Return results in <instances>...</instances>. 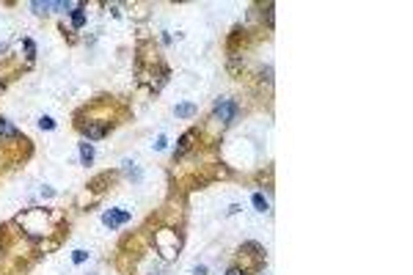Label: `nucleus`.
I'll use <instances>...</instances> for the list:
<instances>
[{"label":"nucleus","mask_w":413,"mask_h":275,"mask_svg":"<svg viewBox=\"0 0 413 275\" xmlns=\"http://www.w3.org/2000/svg\"><path fill=\"white\" fill-rule=\"evenodd\" d=\"M237 113H240V108H237L234 99H221V102L215 105V118H218L221 124H231Z\"/></svg>","instance_id":"nucleus-1"},{"label":"nucleus","mask_w":413,"mask_h":275,"mask_svg":"<svg viewBox=\"0 0 413 275\" xmlns=\"http://www.w3.org/2000/svg\"><path fill=\"white\" fill-rule=\"evenodd\" d=\"M127 220H130L127 209H110V212H105V215H102V223L108 228H118V226H124Z\"/></svg>","instance_id":"nucleus-2"},{"label":"nucleus","mask_w":413,"mask_h":275,"mask_svg":"<svg viewBox=\"0 0 413 275\" xmlns=\"http://www.w3.org/2000/svg\"><path fill=\"white\" fill-rule=\"evenodd\" d=\"M20 132H17L14 124H9L6 118H0V138H17Z\"/></svg>","instance_id":"nucleus-3"},{"label":"nucleus","mask_w":413,"mask_h":275,"mask_svg":"<svg viewBox=\"0 0 413 275\" xmlns=\"http://www.w3.org/2000/svg\"><path fill=\"white\" fill-rule=\"evenodd\" d=\"M80 160H83V165H89L94 160V146L91 143H80Z\"/></svg>","instance_id":"nucleus-4"},{"label":"nucleus","mask_w":413,"mask_h":275,"mask_svg":"<svg viewBox=\"0 0 413 275\" xmlns=\"http://www.w3.org/2000/svg\"><path fill=\"white\" fill-rule=\"evenodd\" d=\"M86 135H89V141H97V138L105 135V124H94V127L86 129Z\"/></svg>","instance_id":"nucleus-5"},{"label":"nucleus","mask_w":413,"mask_h":275,"mask_svg":"<svg viewBox=\"0 0 413 275\" xmlns=\"http://www.w3.org/2000/svg\"><path fill=\"white\" fill-rule=\"evenodd\" d=\"M190 141H193V132H185L182 141H179V146H177V157H179V154H185L187 149H190Z\"/></svg>","instance_id":"nucleus-6"},{"label":"nucleus","mask_w":413,"mask_h":275,"mask_svg":"<svg viewBox=\"0 0 413 275\" xmlns=\"http://www.w3.org/2000/svg\"><path fill=\"white\" fill-rule=\"evenodd\" d=\"M72 22H74V28H83V22H86V14H83V6H74V14H72Z\"/></svg>","instance_id":"nucleus-7"},{"label":"nucleus","mask_w":413,"mask_h":275,"mask_svg":"<svg viewBox=\"0 0 413 275\" xmlns=\"http://www.w3.org/2000/svg\"><path fill=\"white\" fill-rule=\"evenodd\" d=\"M254 206H256L259 212H267V206H270V204H267V198L262 196V193H256V196H254Z\"/></svg>","instance_id":"nucleus-8"},{"label":"nucleus","mask_w":413,"mask_h":275,"mask_svg":"<svg viewBox=\"0 0 413 275\" xmlns=\"http://www.w3.org/2000/svg\"><path fill=\"white\" fill-rule=\"evenodd\" d=\"M196 113V105H177V116H193Z\"/></svg>","instance_id":"nucleus-9"},{"label":"nucleus","mask_w":413,"mask_h":275,"mask_svg":"<svg viewBox=\"0 0 413 275\" xmlns=\"http://www.w3.org/2000/svg\"><path fill=\"white\" fill-rule=\"evenodd\" d=\"M39 127H42V129H53V127H55V121H53L50 116H42V118H39Z\"/></svg>","instance_id":"nucleus-10"},{"label":"nucleus","mask_w":413,"mask_h":275,"mask_svg":"<svg viewBox=\"0 0 413 275\" xmlns=\"http://www.w3.org/2000/svg\"><path fill=\"white\" fill-rule=\"evenodd\" d=\"M72 259H74V264H83V261L89 259V253H86V251H74Z\"/></svg>","instance_id":"nucleus-11"},{"label":"nucleus","mask_w":413,"mask_h":275,"mask_svg":"<svg viewBox=\"0 0 413 275\" xmlns=\"http://www.w3.org/2000/svg\"><path fill=\"white\" fill-rule=\"evenodd\" d=\"M168 146V141H166V138H157V143H154V149H157V152H162V149H166Z\"/></svg>","instance_id":"nucleus-12"},{"label":"nucleus","mask_w":413,"mask_h":275,"mask_svg":"<svg viewBox=\"0 0 413 275\" xmlns=\"http://www.w3.org/2000/svg\"><path fill=\"white\" fill-rule=\"evenodd\" d=\"M193 275H206V267H201V264L193 267Z\"/></svg>","instance_id":"nucleus-13"},{"label":"nucleus","mask_w":413,"mask_h":275,"mask_svg":"<svg viewBox=\"0 0 413 275\" xmlns=\"http://www.w3.org/2000/svg\"><path fill=\"white\" fill-rule=\"evenodd\" d=\"M226 275H245V270H240V267H231Z\"/></svg>","instance_id":"nucleus-14"}]
</instances>
